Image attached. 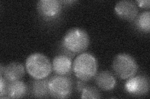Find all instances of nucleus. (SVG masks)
<instances>
[{
    "mask_svg": "<svg viewBox=\"0 0 150 99\" xmlns=\"http://www.w3.org/2000/svg\"><path fill=\"white\" fill-rule=\"evenodd\" d=\"M136 26L137 29L143 33L148 34L150 31V12L144 11L140 13L136 18Z\"/></svg>",
    "mask_w": 150,
    "mask_h": 99,
    "instance_id": "14",
    "label": "nucleus"
},
{
    "mask_svg": "<svg viewBox=\"0 0 150 99\" xmlns=\"http://www.w3.org/2000/svg\"><path fill=\"white\" fill-rule=\"evenodd\" d=\"M81 93V98H100L101 97L100 91L96 87L89 85H86Z\"/></svg>",
    "mask_w": 150,
    "mask_h": 99,
    "instance_id": "15",
    "label": "nucleus"
},
{
    "mask_svg": "<svg viewBox=\"0 0 150 99\" xmlns=\"http://www.w3.org/2000/svg\"><path fill=\"white\" fill-rule=\"evenodd\" d=\"M95 81L99 89L104 91H111L116 87V79L109 71H102L96 74Z\"/></svg>",
    "mask_w": 150,
    "mask_h": 99,
    "instance_id": "11",
    "label": "nucleus"
},
{
    "mask_svg": "<svg viewBox=\"0 0 150 99\" xmlns=\"http://www.w3.org/2000/svg\"><path fill=\"white\" fill-rule=\"evenodd\" d=\"M116 15L122 19L133 21L137 17L139 10L135 2L128 0L118 1L115 6Z\"/></svg>",
    "mask_w": 150,
    "mask_h": 99,
    "instance_id": "8",
    "label": "nucleus"
},
{
    "mask_svg": "<svg viewBox=\"0 0 150 99\" xmlns=\"http://www.w3.org/2000/svg\"><path fill=\"white\" fill-rule=\"evenodd\" d=\"M48 90L51 97L67 98L71 95L73 81L69 76L55 74L48 79Z\"/></svg>",
    "mask_w": 150,
    "mask_h": 99,
    "instance_id": "5",
    "label": "nucleus"
},
{
    "mask_svg": "<svg viewBox=\"0 0 150 99\" xmlns=\"http://www.w3.org/2000/svg\"><path fill=\"white\" fill-rule=\"evenodd\" d=\"M8 83L3 76H0V97L1 98H8L7 96Z\"/></svg>",
    "mask_w": 150,
    "mask_h": 99,
    "instance_id": "16",
    "label": "nucleus"
},
{
    "mask_svg": "<svg viewBox=\"0 0 150 99\" xmlns=\"http://www.w3.org/2000/svg\"><path fill=\"white\" fill-rule=\"evenodd\" d=\"M87 84H86V81H82V80L81 79H79L76 82V91L81 93L83 91V89L85 87V86H86Z\"/></svg>",
    "mask_w": 150,
    "mask_h": 99,
    "instance_id": "17",
    "label": "nucleus"
},
{
    "mask_svg": "<svg viewBox=\"0 0 150 99\" xmlns=\"http://www.w3.org/2000/svg\"><path fill=\"white\" fill-rule=\"evenodd\" d=\"M53 71L58 75L69 76L73 71V62L71 58L66 54L55 56L52 61Z\"/></svg>",
    "mask_w": 150,
    "mask_h": 99,
    "instance_id": "9",
    "label": "nucleus"
},
{
    "mask_svg": "<svg viewBox=\"0 0 150 99\" xmlns=\"http://www.w3.org/2000/svg\"><path fill=\"white\" fill-rule=\"evenodd\" d=\"M62 3H65V4H68V3L71 4V3H73L75 1H62Z\"/></svg>",
    "mask_w": 150,
    "mask_h": 99,
    "instance_id": "20",
    "label": "nucleus"
},
{
    "mask_svg": "<svg viewBox=\"0 0 150 99\" xmlns=\"http://www.w3.org/2000/svg\"><path fill=\"white\" fill-rule=\"evenodd\" d=\"M25 74L24 65L19 62H11L4 66L3 76L9 83L20 80Z\"/></svg>",
    "mask_w": 150,
    "mask_h": 99,
    "instance_id": "10",
    "label": "nucleus"
},
{
    "mask_svg": "<svg viewBox=\"0 0 150 99\" xmlns=\"http://www.w3.org/2000/svg\"><path fill=\"white\" fill-rule=\"evenodd\" d=\"M37 11L45 21L58 19L62 12V2L58 0H40L37 3Z\"/></svg>",
    "mask_w": 150,
    "mask_h": 99,
    "instance_id": "7",
    "label": "nucleus"
},
{
    "mask_svg": "<svg viewBox=\"0 0 150 99\" xmlns=\"http://www.w3.org/2000/svg\"><path fill=\"white\" fill-rule=\"evenodd\" d=\"M114 73L121 79H128L137 74L138 65L136 60L129 54L122 53L117 55L112 61Z\"/></svg>",
    "mask_w": 150,
    "mask_h": 99,
    "instance_id": "4",
    "label": "nucleus"
},
{
    "mask_svg": "<svg viewBox=\"0 0 150 99\" xmlns=\"http://www.w3.org/2000/svg\"><path fill=\"white\" fill-rule=\"evenodd\" d=\"M149 79L146 75H134L128 79L125 84V90L129 95L143 96L149 91Z\"/></svg>",
    "mask_w": 150,
    "mask_h": 99,
    "instance_id": "6",
    "label": "nucleus"
},
{
    "mask_svg": "<svg viewBox=\"0 0 150 99\" xmlns=\"http://www.w3.org/2000/svg\"><path fill=\"white\" fill-rule=\"evenodd\" d=\"M135 3L139 7L142 8H149L150 6L149 0H138V1H136Z\"/></svg>",
    "mask_w": 150,
    "mask_h": 99,
    "instance_id": "18",
    "label": "nucleus"
},
{
    "mask_svg": "<svg viewBox=\"0 0 150 99\" xmlns=\"http://www.w3.org/2000/svg\"><path fill=\"white\" fill-rule=\"evenodd\" d=\"M98 69L96 58L90 53L79 54L73 63V71L76 77L88 82L95 77Z\"/></svg>",
    "mask_w": 150,
    "mask_h": 99,
    "instance_id": "2",
    "label": "nucleus"
},
{
    "mask_svg": "<svg viewBox=\"0 0 150 99\" xmlns=\"http://www.w3.org/2000/svg\"><path fill=\"white\" fill-rule=\"evenodd\" d=\"M4 67L3 66V65L1 64V67H0V71H1V76H3V73H4Z\"/></svg>",
    "mask_w": 150,
    "mask_h": 99,
    "instance_id": "19",
    "label": "nucleus"
},
{
    "mask_svg": "<svg viewBox=\"0 0 150 99\" xmlns=\"http://www.w3.org/2000/svg\"><path fill=\"white\" fill-rule=\"evenodd\" d=\"M48 79H35L31 84V93L33 97L36 98H47L50 95L48 90Z\"/></svg>",
    "mask_w": 150,
    "mask_h": 99,
    "instance_id": "12",
    "label": "nucleus"
},
{
    "mask_svg": "<svg viewBox=\"0 0 150 99\" xmlns=\"http://www.w3.org/2000/svg\"><path fill=\"white\" fill-rule=\"evenodd\" d=\"M28 92L27 84L19 80L8 83L7 96L8 98H20L25 97Z\"/></svg>",
    "mask_w": 150,
    "mask_h": 99,
    "instance_id": "13",
    "label": "nucleus"
},
{
    "mask_svg": "<svg viewBox=\"0 0 150 99\" xmlns=\"http://www.w3.org/2000/svg\"><path fill=\"white\" fill-rule=\"evenodd\" d=\"M90 44V37L86 31L79 27H74L66 33L62 41L63 49L70 56L80 54L85 51Z\"/></svg>",
    "mask_w": 150,
    "mask_h": 99,
    "instance_id": "1",
    "label": "nucleus"
},
{
    "mask_svg": "<svg viewBox=\"0 0 150 99\" xmlns=\"http://www.w3.org/2000/svg\"><path fill=\"white\" fill-rule=\"evenodd\" d=\"M26 71L34 79H44L52 72V64L46 56L35 53L28 56L26 60Z\"/></svg>",
    "mask_w": 150,
    "mask_h": 99,
    "instance_id": "3",
    "label": "nucleus"
}]
</instances>
